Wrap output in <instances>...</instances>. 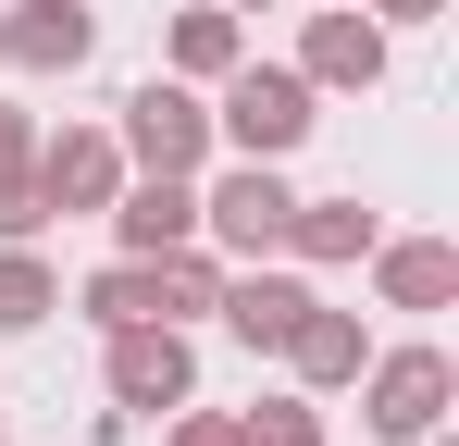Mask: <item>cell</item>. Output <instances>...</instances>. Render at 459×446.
<instances>
[{"instance_id":"cell-1","label":"cell","mask_w":459,"mask_h":446,"mask_svg":"<svg viewBox=\"0 0 459 446\" xmlns=\"http://www.w3.org/2000/svg\"><path fill=\"white\" fill-rule=\"evenodd\" d=\"M299 124H310L299 74H248V87H236V137H248V149H286Z\"/></svg>"},{"instance_id":"cell-2","label":"cell","mask_w":459,"mask_h":446,"mask_svg":"<svg viewBox=\"0 0 459 446\" xmlns=\"http://www.w3.org/2000/svg\"><path fill=\"white\" fill-rule=\"evenodd\" d=\"M212 223H224L236 248H273V236H286V186H273V174H236L224 199H212Z\"/></svg>"},{"instance_id":"cell-3","label":"cell","mask_w":459,"mask_h":446,"mask_svg":"<svg viewBox=\"0 0 459 446\" xmlns=\"http://www.w3.org/2000/svg\"><path fill=\"white\" fill-rule=\"evenodd\" d=\"M112 384L150 409V397H186V347L174 335H125V360H112Z\"/></svg>"},{"instance_id":"cell-4","label":"cell","mask_w":459,"mask_h":446,"mask_svg":"<svg viewBox=\"0 0 459 446\" xmlns=\"http://www.w3.org/2000/svg\"><path fill=\"white\" fill-rule=\"evenodd\" d=\"M137 149H150L161 174H174V161H199V112H186L174 87H150V99H137Z\"/></svg>"},{"instance_id":"cell-5","label":"cell","mask_w":459,"mask_h":446,"mask_svg":"<svg viewBox=\"0 0 459 446\" xmlns=\"http://www.w3.org/2000/svg\"><path fill=\"white\" fill-rule=\"evenodd\" d=\"M435 397H447V372H435V360H397L373 422H385V434H422V422H435Z\"/></svg>"},{"instance_id":"cell-6","label":"cell","mask_w":459,"mask_h":446,"mask_svg":"<svg viewBox=\"0 0 459 446\" xmlns=\"http://www.w3.org/2000/svg\"><path fill=\"white\" fill-rule=\"evenodd\" d=\"M299 310H310L299 286H248L236 297V335H248V347H261V335H299Z\"/></svg>"},{"instance_id":"cell-7","label":"cell","mask_w":459,"mask_h":446,"mask_svg":"<svg viewBox=\"0 0 459 446\" xmlns=\"http://www.w3.org/2000/svg\"><path fill=\"white\" fill-rule=\"evenodd\" d=\"M87 50V13H38V25H25V63H75Z\"/></svg>"},{"instance_id":"cell-8","label":"cell","mask_w":459,"mask_h":446,"mask_svg":"<svg viewBox=\"0 0 459 446\" xmlns=\"http://www.w3.org/2000/svg\"><path fill=\"white\" fill-rule=\"evenodd\" d=\"M299 360H310V372H348V360H360V335H348V322H310V310H299Z\"/></svg>"},{"instance_id":"cell-9","label":"cell","mask_w":459,"mask_h":446,"mask_svg":"<svg viewBox=\"0 0 459 446\" xmlns=\"http://www.w3.org/2000/svg\"><path fill=\"white\" fill-rule=\"evenodd\" d=\"M125 236H137V248H161V236H186V199H174V186H150V199L125 211Z\"/></svg>"},{"instance_id":"cell-10","label":"cell","mask_w":459,"mask_h":446,"mask_svg":"<svg viewBox=\"0 0 459 446\" xmlns=\"http://www.w3.org/2000/svg\"><path fill=\"white\" fill-rule=\"evenodd\" d=\"M310 63H323V74H373V25H323Z\"/></svg>"},{"instance_id":"cell-11","label":"cell","mask_w":459,"mask_h":446,"mask_svg":"<svg viewBox=\"0 0 459 446\" xmlns=\"http://www.w3.org/2000/svg\"><path fill=\"white\" fill-rule=\"evenodd\" d=\"M38 310H50V286H38L25 261H0V322H38Z\"/></svg>"},{"instance_id":"cell-12","label":"cell","mask_w":459,"mask_h":446,"mask_svg":"<svg viewBox=\"0 0 459 446\" xmlns=\"http://www.w3.org/2000/svg\"><path fill=\"white\" fill-rule=\"evenodd\" d=\"M248 446H310V422H299V409H273V422H261Z\"/></svg>"}]
</instances>
